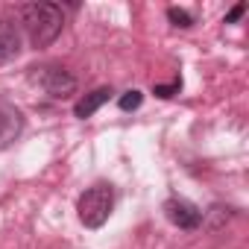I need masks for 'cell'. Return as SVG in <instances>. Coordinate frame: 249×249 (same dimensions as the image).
Returning a JSON list of instances; mask_svg holds the SVG:
<instances>
[{"label":"cell","mask_w":249,"mask_h":249,"mask_svg":"<svg viewBox=\"0 0 249 249\" xmlns=\"http://www.w3.org/2000/svg\"><path fill=\"white\" fill-rule=\"evenodd\" d=\"M21 27L33 47H47L59 38L65 27V12L59 3H27L21 6Z\"/></svg>","instance_id":"1"},{"label":"cell","mask_w":249,"mask_h":249,"mask_svg":"<svg viewBox=\"0 0 249 249\" xmlns=\"http://www.w3.org/2000/svg\"><path fill=\"white\" fill-rule=\"evenodd\" d=\"M111 211H114V191L106 182L91 185L76 202V214H79V223L85 229H100L111 217Z\"/></svg>","instance_id":"2"},{"label":"cell","mask_w":249,"mask_h":249,"mask_svg":"<svg viewBox=\"0 0 249 249\" xmlns=\"http://www.w3.org/2000/svg\"><path fill=\"white\" fill-rule=\"evenodd\" d=\"M33 71H36L33 79H36L53 100H65V97H71V94L76 91V76L68 73V71L59 68V65H44V68H33Z\"/></svg>","instance_id":"3"},{"label":"cell","mask_w":249,"mask_h":249,"mask_svg":"<svg viewBox=\"0 0 249 249\" xmlns=\"http://www.w3.org/2000/svg\"><path fill=\"white\" fill-rule=\"evenodd\" d=\"M164 214H167V220H170L173 226H179V229H185V231H194V229H199V223H202V211H199L194 202L179 199V196H170V199L164 202Z\"/></svg>","instance_id":"4"},{"label":"cell","mask_w":249,"mask_h":249,"mask_svg":"<svg viewBox=\"0 0 249 249\" xmlns=\"http://www.w3.org/2000/svg\"><path fill=\"white\" fill-rule=\"evenodd\" d=\"M24 132V117L15 106H0V150H6L9 144H15Z\"/></svg>","instance_id":"5"},{"label":"cell","mask_w":249,"mask_h":249,"mask_svg":"<svg viewBox=\"0 0 249 249\" xmlns=\"http://www.w3.org/2000/svg\"><path fill=\"white\" fill-rule=\"evenodd\" d=\"M21 56V30L18 24L0 18V65H6Z\"/></svg>","instance_id":"6"},{"label":"cell","mask_w":249,"mask_h":249,"mask_svg":"<svg viewBox=\"0 0 249 249\" xmlns=\"http://www.w3.org/2000/svg\"><path fill=\"white\" fill-rule=\"evenodd\" d=\"M108 97H111V88H106V85H103V88H94L91 94H85V97L73 106V114L85 120V117H91L103 103H108Z\"/></svg>","instance_id":"7"},{"label":"cell","mask_w":249,"mask_h":249,"mask_svg":"<svg viewBox=\"0 0 249 249\" xmlns=\"http://www.w3.org/2000/svg\"><path fill=\"white\" fill-rule=\"evenodd\" d=\"M141 103H144V94L132 88V91H126V94H123V97H120V103H117V106H120L123 111H135V108H138Z\"/></svg>","instance_id":"8"},{"label":"cell","mask_w":249,"mask_h":249,"mask_svg":"<svg viewBox=\"0 0 249 249\" xmlns=\"http://www.w3.org/2000/svg\"><path fill=\"white\" fill-rule=\"evenodd\" d=\"M167 18L173 21V27H182V30H188V27L194 24V18H191L185 9H176V6H170V9H167Z\"/></svg>","instance_id":"9"},{"label":"cell","mask_w":249,"mask_h":249,"mask_svg":"<svg viewBox=\"0 0 249 249\" xmlns=\"http://www.w3.org/2000/svg\"><path fill=\"white\" fill-rule=\"evenodd\" d=\"M179 88H182V79H176L173 85H153V94H159V97H173V94H179Z\"/></svg>","instance_id":"10"},{"label":"cell","mask_w":249,"mask_h":249,"mask_svg":"<svg viewBox=\"0 0 249 249\" xmlns=\"http://www.w3.org/2000/svg\"><path fill=\"white\" fill-rule=\"evenodd\" d=\"M243 12H246V3H237V6H234V9H231L229 15H226V24H234V21H237V18L243 15Z\"/></svg>","instance_id":"11"}]
</instances>
